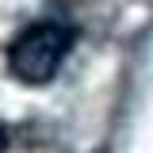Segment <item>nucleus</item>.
I'll return each mask as SVG.
<instances>
[{
	"label": "nucleus",
	"mask_w": 153,
	"mask_h": 153,
	"mask_svg": "<svg viewBox=\"0 0 153 153\" xmlns=\"http://www.w3.org/2000/svg\"><path fill=\"white\" fill-rule=\"evenodd\" d=\"M73 42H76V31L69 23L42 19L8 46V69L23 84H50L61 69V61L69 57Z\"/></svg>",
	"instance_id": "f257e3e1"
},
{
	"label": "nucleus",
	"mask_w": 153,
	"mask_h": 153,
	"mask_svg": "<svg viewBox=\"0 0 153 153\" xmlns=\"http://www.w3.org/2000/svg\"><path fill=\"white\" fill-rule=\"evenodd\" d=\"M8 149V134H4V126H0V153Z\"/></svg>",
	"instance_id": "f03ea898"
}]
</instances>
